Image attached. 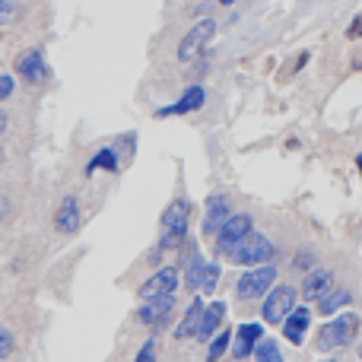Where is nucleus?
<instances>
[{"instance_id":"f257e3e1","label":"nucleus","mask_w":362,"mask_h":362,"mask_svg":"<svg viewBox=\"0 0 362 362\" xmlns=\"http://www.w3.org/2000/svg\"><path fill=\"white\" fill-rule=\"evenodd\" d=\"M274 255H276L274 242H270L267 235H261V232H251V235H245L242 242L229 251V261L238 264V267H261V264H270Z\"/></svg>"},{"instance_id":"f03ea898","label":"nucleus","mask_w":362,"mask_h":362,"mask_svg":"<svg viewBox=\"0 0 362 362\" xmlns=\"http://www.w3.org/2000/svg\"><path fill=\"white\" fill-rule=\"evenodd\" d=\"M359 315H340V318L327 321L318 334V350H344V346L356 344L359 337Z\"/></svg>"},{"instance_id":"7ed1b4c3","label":"nucleus","mask_w":362,"mask_h":362,"mask_svg":"<svg viewBox=\"0 0 362 362\" xmlns=\"http://www.w3.org/2000/svg\"><path fill=\"white\" fill-rule=\"evenodd\" d=\"M187 223H191V204L187 200H172L169 206H165L163 213V242H159V248L169 251V248H178L181 242H185L187 235Z\"/></svg>"},{"instance_id":"20e7f679","label":"nucleus","mask_w":362,"mask_h":362,"mask_svg":"<svg viewBox=\"0 0 362 362\" xmlns=\"http://www.w3.org/2000/svg\"><path fill=\"white\" fill-rule=\"evenodd\" d=\"M274 280H276V267H270V264H261V267H251L248 274L238 276L235 283V296L238 299H261V296H267V289H274Z\"/></svg>"},{"instance_id":"39448f33","label":"nucleus","mask_w":362,"mask_h":362,"mask_svg":"<svg viewBox=\"0 0 362 362\" xmlns=\"http://www.w3.org/2000/svg\"><path fill=\"white\" fill-rule=\"evenodd\" d=\"M213 35H216V19H200L197 25H191V29H187V35L178 42V61L181 64H191L194 57H197L200 51L213 42Z\"/></svg>"},{"instance_id":"423d86ee","label":"nucleus","mask_w":362,"mask_h":362,"mask_svg":"<svg viewBox=\"0 0 362 362\" xmlns=\"http://www.w3.org/2000/svg\"><path fill=\"white\" fill-rule=\"evenodd\" d=\"M293 308H296V289L293 286H274V293H267V299H264L261 315L267 325H283Z\"/></svg>"},{"instance_id":"0eeeda50","label":"nucleus","mask_w":362,"mask_h":362,"mask_svg":"<svg viewBox=\"0 0 362 362\" xmlns=\"http://www.w3.org/2000/svg\"><path fill=\"white\" fill-rule=\"evenodd\" d=\"M251 226L255 223H251L248 213H232V216L223 223V229L216 232V251L219 255H229L245 235H251V232H255Z\"/></svg>"},{"instance_id":"6e6552de","label":"nucleus","mask_w":362,"mask_h":362,"mask_svg":"<svg viewBox=\"0 0 362 362\" xmlns=\"http://www.w3.org/2000/svg\"><path fill=\"white\" fill-rule=\"evenodd\" d=\"M185 283H187V289H194V293L210 296L213 289H216V283H219V264H206L200 255H194L191 264H187Z\"/></svg>"},{"instance_id":"1a4fd4ad","label":"nucleus","mask_w":362,"mask_h":362,"mask_svg":"<svg viewBox=\"0 0 362 362\" xmlns=\"http://www.w3.org/2000/svg\"><path fill=\"white\" fill-rule=\"evenodd\" d=\"M175 289H178V270L175 267H163V270H156L144 286H140L137 296L144 302H150V299H159V296H175Z\"/></svg>"},{"instance_id":"9d476101","label":"nucleus","mask_w":362,"mask_h":362,"mask_svg":"<svg viewBox=\"0 0 362 362\" xmlns=\"http://www.w3.org/2000/svg\"><path fill=\"white\" fill-rule=\"evenodd\" d=\"M264 340V327L248 321V325H238V331L232 334V356L235 359H248L257 350V344Z\"/></svg>"},{"instance_id":"9b49d317","label":"nucleus","mask_w":362,"mask_h":362,"mask_svg":"<svg viewBox=\"0 0 362 362\" xmlns=\"http://www.w3.org/2000/svg\"><path fill=\"white\" fill-rule=\"evenodd\" d=\"M16 74L23 76L25 83H42V80H48V64H45V54L42 51H35V48H29V51H23V54L16 57Z\"/></svg>"},{"instance_id":"f8f14e48","label":"nucleus","mask_w":362,"mask_h":362,"mask_svg":"<svg viewBox=\"0 0 362 362\" xmlns=\"http://www.w3.org/2000/svg\"><path fill=\"white\" fill-rule=\"evenodd\" d=\"M232 216V204L226 194H213L210 200H206V213H204V232L206 235H216L219 229H223V223Z\"/></svg>"},{"instance_id":"ddd939ff","label":"nucleus","mask_w":362,"mask_h":362,"mask_svg":"<svg viewBox=\"0 0 362 362\" xmlns=\"http://www.w3.org/2000/svg\"><path fill=\"white\" fill-rule=\"evenodd\" d=\"M204 99H206L204 86H187V89H185V95H181L178 102H172V105L159 108L156 118H172V115H191V112H197V108L204 105Z\"/></svg>"},{"instance_id":"4468645a","label":"nucleus","mask_w":362,"mask_h":362,"mask_svg":"<svg viewBox=\"0 0 362 362\" xmlns=\"http://www.w3.org/2000/svg\"><path fill=\"white\" fill-rule=\"evenodd\" d=\"M80 223H83V213H80V200L70 194V197H64L61 200V206H57V213H54V226H57V232H64V235H74L76 229H80Z\"/></svg>"},{"instance_id":"2eb2a0df","label":"nucleus","mask_w":362,"mask_h":362,"mask_svg":"<svg viewBox=\"0 0 362 362\" xmlns=\"http://www.w3.org/2000/svg\"><path fill=\"white\" fill-rule=\"evenodd\" d=\"M172 308H175V296H159V299H150L140 305V321L150 327H159L169 321Z\"/></svg>"},{"instance_id":"dca6fc26","label":"nucleus","mask_w":362,"mask_h":362,"mask_svg":"<svg viewBox=\"0 0 362 362\" xmlns=\"http://www.w3.org/2000/svg\"><path fill=\"white\" fill-rule=\"evenodd\" d=\"M308 325H312V312H308L305 305L293 308L289 318L283 321V337H286L293 346H302V340H305V334H308Z\"/></svg>"},{"instance_id":"f3484780","label":"nucleus","mask_w":362,"mask_h":362,"mask_svg":"<svg viewBox=\"0 0 362 362\" xmlns=\"http://www.w3.org/2000/svg\"><path fill=\"white\" fill-rule=\"evenodd\" d=\"M223 321H226V305L223 302H210V305H204L200 327H197V340H213L219 331H223Z\"/></svg>"},{"instance_id":"a211bd4d","label":"nucleus","mask_w":362,"mask_h":362,"mask_svg":"<svg viewBox=\"0 0 362 362\" xmlns=\"http://www.w3.org/2000/svg\"><path fill=\"white\" fill-rule=\"evenodd\" d=\"M331 289H334V274L331 270H312V274L305 276V283H302V299L321 302Z\"/></svg>"},{"instance_id":"6ab92c4d","label":"nucleus","mask_w":362,"mask_h":362,"mask_svg":"<svg viewBox=\"0 0 362 362\" xmlns=\"http://www.w3.org/2000/svg\"><path fill=\"white\" fill-rule=\"evenodd\" d=\"M200 315H204V302H200V299H194V302H191V308H187V312H185V318H181L178 331H175V337H178V340L197 337V327H200Z\"/></svg>"},{"instance_id":"aec40b11","label":"nucleus","mask_w":362,"mask_h":362,"mask_svg":"<svg viewBox=\"0 0 362 362\" xmlns=\"http://www.w3.org/2000/svg\"><path fill=\"white\" fill-rule=\"evenodd\" d=\"M99 169H105V172H118V153H115L112 146H105V150L95 153L93 163L86 165V175H93V172H99Z\"/></svg>"},{"instance_id":"412c9836","label":"nucleus","mask_w":362,"mask_h":362,"mask_svg":"<svg viewBox=\"0 0 362 362\" xmlns=\"http://www.w3.org/2000/svg\"><path fill=\"white\" fill-rule=\"evenodd\" d=\"M350 299H353V296L346 293V289H331V293H327L325 299L318 302V308H321V315H334L337 308L350 305Z\"/></svg>"},{"instance_id":"4be33fe9","label":"nucleus","mask_w":362,"mask_h":362,"mask_svg":"<svg viewBox=\"0 0 362 362\" xmlns=\"http://www.w3.org/2000/svg\"><path fill=\"white\" fill-rule=\"evenodd\" d=\"M229 346H232V331H229V327H223V331H219L216 337L210 340V353H206V362H219V356H223Z\"/></svg>"},{"instance_id":"5701e85b","label":"nucleus","mask_w":362,"mask_h":362,"mask_svg":"<svg viewBox=\"0 0 362 362\" xmlns=\"http://www.w3.org/2000/svg\"><path fill=\"white\" fill-rule=\"evenodd\" d=\"M255 362H283V353L274 340H261L255 350Z\"/></svg>"},{"instance_id":"b1692460","label":"nucleus","mask_w":362,"mask_h":362,"mask_svg":"<svg viewBox=\"0 0 362 362\" xmlns=\"http://www.w3.org/2000/svg\"><path fill=\"white\" fill-rule=\"evenodd\" d=\"M13 93H16V80L10 74H0V102H6Z\"/></svg>"},{"instance_id":"393cba45","label":"nucleus","mask_w":362,"mask_h":362,"mask_svg":"<svg viewBox=\"0 0 362 362\" xmlns=\"http://www.w3.org/2000/svg\"><path fill=\"white\" fill-rule=\"evenodd\" d=\"M362 38V13L350 19V25H346V42H359Z\"/></svg>"},{"instance_id":"a878e982","label":"nucleus","mask_w":362,"mask_h":362,"mask_svg":"<svg viewBox=\"0 0 362 362\" xmlns=\"http://www.w3.org/2000/svg\"><path fill=\"white\" fill-rule=\"evenodd\" d=\"M134 362H156V340H146V344L140 346V353H137Z\"/></svg>"},{"instance_id":"bb28decb","label":"nucleus","mask_w":362,"mask_h":362,"mask_svg":"<svg viewBox=\"0 0 362 362\" xmlns=\"http://www.w3.org/2000/svg\"><path fill=\"white\" fill-rule=\"evenodd\" d=\"M13 353V334L6 327H0V359H10Z\"/></svg>"},{"instance_id":"cd10ccee","label":"nucleus","mask_w":362,"mask_h":362,"mask_svg":"<svg viewBox=\"0 0 362 362\" xmlns=\"http://www.w3.org/2000/svg\"><path fill=\"white\" fill-rule=\"evenodd\" d=\"M13 16H16V4L13 0H0V25L10 23Z\"/></svg>"},{"instance_id":"c85d7f7f","label":"nucleus","mask_w":362,"mask_h":362,"mask_svg":"<svg viewBox=\"0 0 362 362\" xmlns=\"http://www.w3.org/2000/svg\"><path fill=\"white\" fill-rule=\"evenodd\" d=\"M4 131H6V115L0 112V134H4Z\"/></svg>"},{"instance_id":"c756f323","label":"nucleus","mask_w":362,"mask_h":362,"mask_svg":"<svg viewBox=\"0 0 362 362\" xmlns=\"http://www.w3.org/2000/svg\"><path fill=\"white\" fill-rule=\"evenodd\" d=\"M4 213H6V204H4V197H0V219H4Z\"/></svg>"},{"instance_id":"7c9ffc66","label":"nucleus","mask_w":362,"mask_h":362,"mask_svg":"<svg viewBox=\"0 0 362 362\" xmlns=\"http://www.w3.org/2000/svg\"><path fill=\"white\" fill-rule=\"evenodd\" d=\"M219 4H223V6H232V4H235V0H219Z\"/></svg>"},{"instance_id":"2f4dec72","label":"nucleus","mask_w":362,"mask_h":362,"mask_svg":"<svg viewBox=\"0 0 362 362\" xmlns=\"http://www.w3.org/2000/svg\"><path fill=\"white\" fill-rule=\"evenodd\" d=\"M356 165H359V175H362V156H359V159H356Z\"/></svg>"},{"instance_id":"473e14b6","label":"nucleus","mask_w":362,"mask_h":362,"mask_svg":"<svg viewBox=\"0 0 362 362\" xmlns=\"http://www.w3.org/2000/svg\"><path fill=\"white\" fill-rule=\"evenodd\" d=\"M325 362H334V359H325Z\"/></svg>"}]
</instances>
